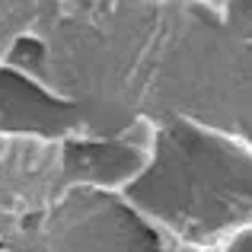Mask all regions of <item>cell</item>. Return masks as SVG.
<instances>
[]
</instances>
